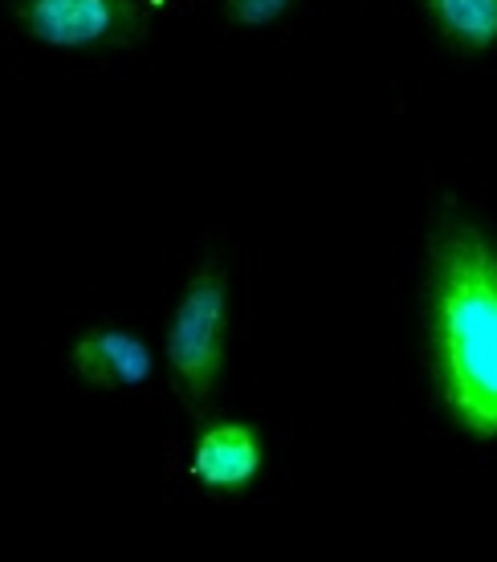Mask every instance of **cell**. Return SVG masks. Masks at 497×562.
Listing matches in <instances>:
<instances>
[{"label": "cell", "instance_id": "2", "mask_svg": "<svg viewBox=\"0 0 497 562\" xmlns=\"http://www.w3.org/2000/svg\"><path fill=\"white\" fill-rule=\"evenodd\" d=\"M228 342V273L216 261L200 266L188 281L180 306L171 314L163 359H168L176 395L196 412L213 395L225 371Z\"/></svg>", "mask_w": 497, "mask_h": 562}, {"label": "cell", "instance_id": "4", "mask_svg": "<svg viewBox=\"0 0 497 562\" xmlns=\"http://www.w3.org/2000/svg\"><path fill=\"white\" fill-rule=\"evenodd\" d=\"M261 436L249 424H213L204 428L192 452V477L208 493H241L261 473Z\"/></svg>", "mask_w": 497, "mask_h": 562}, {"label": "cell", "instance_id": "7", "mask_svg": "<svg viewBox=\"0 0 497 562\" xmlns=\"http://www.w3.org/2000/svg\"><path fill=\"white\" fill-rule=\"evenodd\" d=\"M298 0H225V13L233 25L241 29H266L273 21H282Z\"/></svg>", "mask_w": 497, "mask_h": 562}, {"label": "cell", "instance_id": "5", "mask_svg": "<svg viewBox=\"0 0 497 562\" xmlns=\"http://www.w3.org/2000/svg\"><path fill=\"white\" fill-rule=\"evenodd\" d=\"M74 371L90 387H143L156 371V359L139 335L90 330L74 342Z\"/></svg>", "mask_w": 497, "mask_h": 562}, {"label": "cell", "instance_id": "3", "mask_svg": "<svg viewBox=\"0 0 497 562\" xmlns=\"http://www.w3.org/2000/svg\"><path fill=\"white\" fill-rule=\"evenodd\" d=\"M13 16L33 42L57 49L131 45L151 29L139 0H13Z\"/></svg>", "mask_w": 497, "mask_h": 562}, {"label": "cell", "instance_id": "1", "mask_svg": "<svg viewBox=\"0 0 497 562\" xmlns=\"http://www.w3.org/2000/svg\"><path fill=\"white\" fill-rule=\"evenodd\" d=\"M432 367L449 416L470 436H497V240L444 221L428 278Z\"/></svg>", "mask_w": 497, "mask_h": 562}, {"label": "cell", "instance_id": "6", "mask_svg": "<svg viewBox=\"0 0 497 562\" xmlns=\"http://www.w3.org/2000/svg\"><path fill=\"white\" fill-rule=\"evenodd\" d=\"M444 42L461 49L497 45V0H420Z\"/></svg>", "mask_w": 497, "mask_h": 562}]
</instances>
